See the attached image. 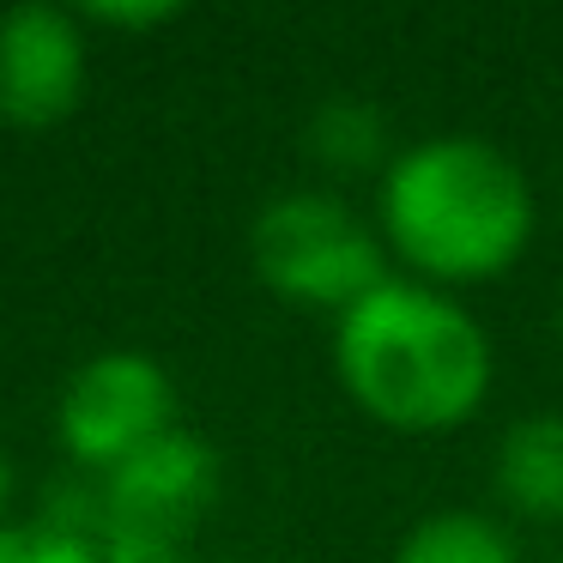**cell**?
<instances>
[{
	"instance_id": "obj_1",
	"label": "cell",
	"mask_w": 563,
	"mask_h": 563,
	"mask_svg": "<svg viewBox=\"0 0 563 563\" xmlns=\"http://www.w3.org/2000/svg\"><path fill=\"white\" fill-rule=\"evenodd\" d=\"M333 369L369 418L394 430H449L490 388V340L449 291L382 279L333 328Z\"/></svg>"
},
{
	"instance_id": "obj_2",
	"label": "cell",
	"mask_w": 563,
	"mask_h": 563,
	"mask_svg": "<svg viewBox=\"0 0 563 563\" xmlns=\"http://www.w3.org/2000/svg\"><path fill=\"white\" fill-rule=\"evenodd\" d=\"M382 236L430 285L490 279L533 236V188L490 140L430 134L394 152L382 176Z\"/></svg>"
},
{
	"instance_id": "obj_3",
	"label": "cell",
	"mask_w": 563,
	"mask_h": 563,
	"mask_svg": "<svg viewBox=\"0 0 563 563\" xmlns=\"http://www.w3.org/2000/svg\"><path fill=\"white\" fill-rule=\"evenodd\" d=\"M249 261H255V279L273 297H285L297 309H333V316L364 303L388 279L382 236L340 195H316V188L279 195L255 212Z\"/></svg>"
},
{
	"instance_id": "obj_4",
	"label": "cell",
	"mask_w": 563,
	"mask_h": 563,
	"mask_svg": "<svg viewBox=\"0 0 563 563\" xmlns=\"http://www.w3.org/2000/svg\"><path fill=\"white\" fill-rule=\"evenodd\" d=\"M55 430L86 473H115L176 430V382L146 352H98L67 376Z\"/></svg>"
},
{
	"instance_id": "obj_5",
	"label": "cell",
	"mask_w": 563,
	"mask_h": 563,
	"mask_svg": "<svg viewBox=\"0 0 563 563\" xmlns=\"http://www.w3.org/2000/svg\"><path fill=\"white\" fill-rule=\"evenodd\" d=\"M219 503V454L207 437L176 424L152 449H140L128 466L103 473L91 497V539H158L183 545L188 527Z\"/></svg>"
},
{
	"instance_id": "obj_6",
	"label": "cell",
	"mask_w": 563,
	"mask_h": 563,
	"mask_svg": "<svg viewBox=\"0 0 563 563\" xmlns=\"http://www.w3.org/2000/svg\"><path fill=\"white\" fill-rule=\"evenodd\" d=\"M86 98V31L67 7L31 0L0 13V122L55 128Z\"/></svg>"
},
{
	"instance_id": "obj_7",
	"label": "cell",
	"mask_w": 563,
	"mask_h": 563,
	"mask_svg": "<svg viewBox=\"0 0 563 563\" xmlns=\"http://www.w3.org/2000/svg\"><path fill=\"white\" fill-rule=\"evenodd\" d=\"M490 478L527 521H563V412H533L503 430Z\"/></svg>"
},
{
	"instance_id": "obj_8",
	"label": "cell",
	"mask_w": 563,
	"mask_h": 563,
	"mask_svg": "<svg viewBox=\"0 0 563 563\" xmlns=\"http://www.w3.org/2000/svg\"><path fill=\"white\" fill-rule=\"evenodd\" d=\"M394 563H521V551H515V539L490 515L442 509V515H424L400 539Z\"/></svg>"
},
{
	"instance_id": "obj_9",
	"label": "cell",
	"mask_w": 563,
	"mask_h": 563,
	"mask_svg": "<svg viewBox=\"0 0 563 563\" xmlns=\"http://www.w3.org/2000/svg\"><path fill=\"white\" fill-rule=\"evenodd\" d=\"M309 152L340 176L376 170L382 152H388V122L369 98H328L309 122Z\"/></svg>"
},
{
	"instance_id": "obj_10",
	"label": "cell",
	"mask_w": 563,
	"mask_h": 563,
	"mask_svg": "<svg viewBox=\"0 0 563 563\" xmlns=\"http://www.w3.org/2000/svg\"><path fill=\"white\" fill-rule=\"evenodd\" d=\"M0 563H103V558L86 527L31 521V527H0Z\"/></svg>"
},
{
	"instance_id": "obj_11",
	"label": "cell",
	"mask_w": 563,
	"mask_h": 563,
	"mask_svg": "<svg viewBox=\"0 0 563 563\" xmlns=\"http://www.w3.org/2000/svg\"><path fill=\"white\" fill-rule=\"evenodd\" d=\"M91 25H122V31H152V25H170L176 7L170 0H158V7H110V0H91L86 7Z\"/></svg>"
}]
</instances>
